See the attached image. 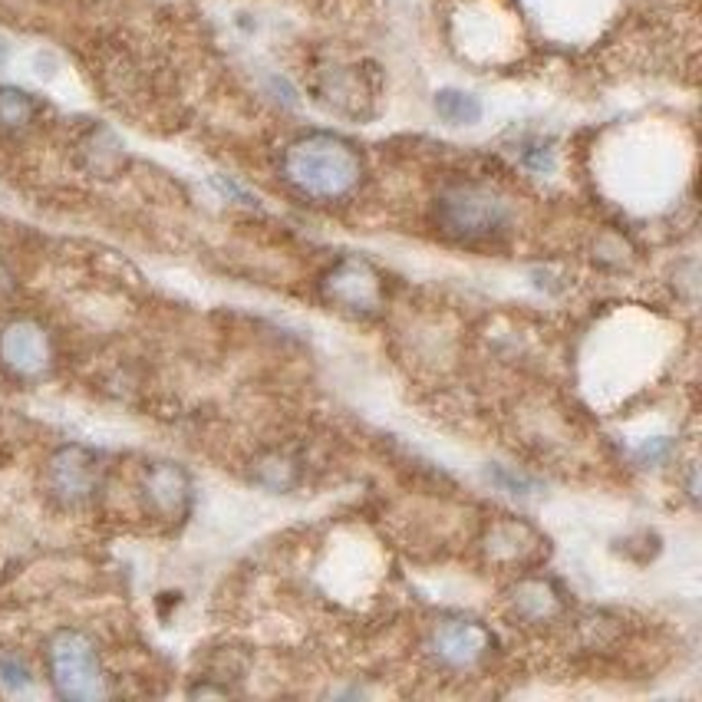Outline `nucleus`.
<instances>
[{
  "label": "nucleus",
  "instance_id": "obj_1",
  "mask_svg": "<svg viewBox=\"0 0 702 702\" xmlns=\"http://www.w3.org/2000/svg\"><path fill=\"white\" fill-rule=\"evenodd\" d=\"M284 175L297 192L333 201L360 185L364 162L346 139L330 136V133H313V136L297 139L287 149Z\"/></svg>",
  "mask_w": 702,
  "mask_h": 702
},
{
  "label": "nucleus",
  "instance_id": "obj_2",
  "mask_svg": "<svg viewBox=\"0 0 702 702\" xmlns=\"http://www.w3.org/2000/svg\"><path fill=\"white\" fill-rule=\"evenodd\" d=\"M439 227L461 242H482L502 234L512 221L505 198L485 185H448L435 201Z\"/></svg>",
  "mask_w": 702,
  "mask_h": 702
},
{
  "label": "nucleus",
  "instance_id": "obj_3",
  "mask_svg": "<svg viewBox=\"0 0 702 702\" xmlns=\"http://www.w3.org/2000/svg\"><path fill=\"white\" fill-rule=\"evenodd\" d=\"M50 676L63 699H99L106 695L102 666L96 656V646L79 630H60L50 640Z\"/></svg>",
  "mask_w": 702,
  "mask_h": 702
},
{
  "label": "nucleus",
  "instance_id": "obj_4",
  "mask_svg": "<svg viewBox=\"0 0 702 702\" xmlns=\"http://www.w3.org/2000/svg\"><path fill=\"white\" fill-rule=\"evenodd\" d=\"M0 364L17 377H40L50 367L47 333L30 320L11 323L4 333H0Z\"/></svg>",
  "mask_w": 702,
  "mask_h": 702
},
{
  "label": "nucleus",
  "instance_id": "obj_5",
  "mask_svg": "<svg viewBox=\"0 0 702 702\" xmlns=\"http://www.w3.org/2000/svg\"><path fill=\"white\" fill-rule=\"evenodd\" d=\"M323 291L330 300L343 304L346 310H373L380 307V274L367 264V261H357V258H346L340 261L327 281H323Z\"/></svg>",
  "mask_w": 702,
  "mask_h": 702
},
{
  "label": "nucleus",
  "instance_id": "obj_6",
  "mask_svg": "<svg viewBox=\"0 0 702 702\" xmlns=\"http://www.w3.org/2000/svg\"><path fill=\"white\" fill-rule=\"evenodd\" d=\"M99 485V458L86 448H63L50 461V489L57 498L79 505Z\"/></svg>",
  "mask_w": 702,
  "mask_h": 702
},
{
  "label": "nucleus",
  "instance_id": "obj_7",
  "mask_svg": "<svg viewBox=\"0 0 702 702\" xmlns=\"http://www.w3.org/2000/svg\"><path fill=\"white\" fill-rule=\"evenodd\" d=\"M492 650V633L476 620H442L432 633V653L448 666H476Z\"/></svg>",
  "mask_w": 702,
  "mask_h": 702
},
{
  "label": "nucleus",
  "instance_id": "obj_8",
  "mask_svg": "<svg viewBox=\"0 0 702 702\" xmlns=\"http://www.w3.org/2000/svg\"><path fill=\"white\" fill-rule=\"evenodd\" d=\"M146 505L159 515V518H178L188 508V479L178 465L159 461L146 472Z\"/></svg>",
  "mask_w": 702,
  "mask_h": 702
},
{
  "label": "nucleus",
  "instance_id": "obj_9",
  "mask_svg": "<svg viewBox=\"0 0 702 702\" xmlns=\"http://www.w3.org/2000/svg\"><path fill=\"white\" fill-rule=\"evenodd\" d=\"M435 112L448 126H476L482 120V102L472 93L442 89V93H435Z\"/></svg>",
  "mask_w": 702,
  "mask_h": 702
},
{
  "label": "nucleus",
  "instance_id": "obj_10",
  "mask_svg": "<svg viewBox=\"0 0 702 702\" xmlns=\"http://www.w3.org/2000/svg\"><path fill=\"white\" fill-rule=\"evenodd\" d=\"M557 607L561 604H557L554 591L547 588L544 580H528V583H521L518 594H515V611L521 617H528V620H547V617L557 614Z\"/></svg>",
  "mask_w": 702,
  "mask_h": 702
},
{
  "label": "nucleus",
  "instance_id": "obj_11",
  "mask_svg": "<svg viewBox=\"0 0 702 702\" xmlns=\"http://www.w3.org/2000/svg\"><path fill=\"white\" fill-rule=\"evenodd\" d=\"M34 99L24 89L0 86V130H24L34 120Z\"/></svg>",
  "mask_w": 702,
  "mask_h": 702
}]
</instances>
